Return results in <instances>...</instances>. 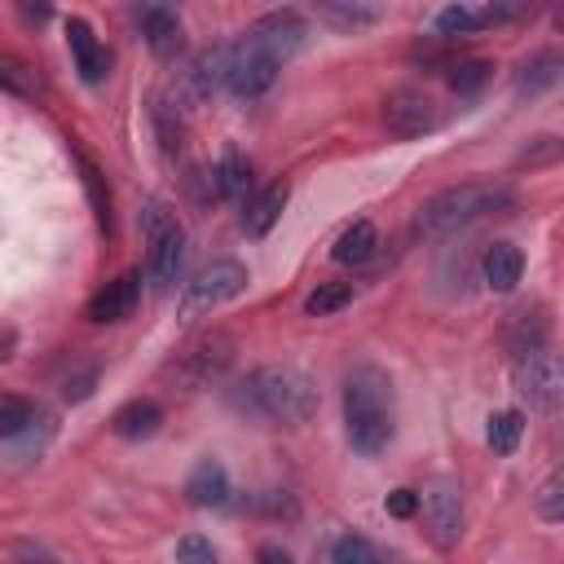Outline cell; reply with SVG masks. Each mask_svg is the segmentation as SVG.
<instances>
[{
	"label": "cell",
	"instance_id": "cell-1",
	"mask_svg": "<svg viewBox=\"0 0 564 564\" xmlns=\"http://www.w3.org/2000/svg\"><path fill=\"white\" fill-rule=\"evenodd\" d=\"M229 405L260 423H308L317 414V388L295 366H256L225 388Z\"/></svg>",
	"mask_w": 564,
	"mask_h": 564
},
{
	"label": "cell",
	"instance_id": "cell-2",
	"mask_svg": "<svg viewBox=\"0 0 564 564\" xmlns=\"http://www.w3.org/2000/svg\"><path fill=\"white\" fill-rule=\"evenodd\" d=\"M344 432H348V445L366 458H375L392 445V432H397L392 379L370 361L352 366L344 375Z\"/></svg>",
	"mask_w": 564,
	"mask_h": 564
},
{
	"label": "cell",
	"instance_id": "cell-3",
	"mask_svg": "<svg viewBox=\"0 0 564 564\" xmlns=\"http://www.w3.org/2000/svg\"><path fill=\"white\" fill-rule=\"evenodd\" d=\"M516 203V194L507 185H485V181H471V185H454V189H441L432 194L419 216H414V229L423 238H445L480 216H494V212H507Z\"/></svg>",
	"mask_w": 564,
	"mask_h": 564
},
{
	"label": "cell",
	"instance_id": "cell-4",
	"mask_svg": "<svg viewBox=\"0 0 564 564\" xmlns=\"http://www.w3.org/2000/svg\"><path fill=\"white\" fill-rule=\"evenodd\" d=\"M141 234H145V282L154 291H167L176 282V269L185 256V229L167 203L150 198L141 207Z\"/></svg>",
	"mask_w": 564,
	"mask_h": 564
},
{
	"label": "cell",
	"instance_id": "cell-5",
	"mask_svg": "<svg viewBox=\"0 0 564 564\" xmlns=\"http://www.w3.org/2000/svg\"><path fill=\"white\" fill-rule=\"evenodd\" d=\"M247 282H251L247 264H238V260H212L207 269H198L185 282V291H181V317H198V313H212V308L238 300L247 291Z\"/></svg>",
	"mask_w": 564,
	"mask_h": 564
},
{
	"label": "cell",
	"instance_id": "cell-6",
	"mask_svg": "<svg viewBox=\"0 0 564 564\" xmlns=\"http://www.w3.org/2000/svg\"><path fill=\"white\" fill-rule=\"evenodd\" d=\"M273 79H278V62L251 35H242L238 44L225 48V88L234 97H247V101L264 97L273 88Z\"/></svg>",
	"mask_w": 564,
	"mask_h": 564
},
{
	"label": "cell",
	"instance_id": "cell-7",
	"mask_svg": "<svg viewBox=\"0 0 564 564\" xmlns=\"http://www.w3.org/2000/svg\"><path fill=\"white\" fill-rule=\"evenodd\" d=\"M419 511H423V529L427 538L449 551L458 538H463V489L454 480H432L423 494H419Z\"/></svg>",
	"mask_w": 564,
	"mask_h": 564
},
{
	"label": "cell",
	"instance_id": "cell-8",
	"mask_svg": "<svg viewBox=\"0 0 564 564\" xmlns=\"http://www.w3.org/2000/svg\"><path fill=\"white\" fill-rule=\"evenodd\" d=\"M560 361L551 348H538V352H524L516 357V392L529 401V410L538 414H551L560 405Z\"/></svg>",
	"mask_w": 564,
	"mask_h": 564
},
{
	"label": "cell",
	"instance_id": "cell-9",
	"mask_svg": "<svg viewBox=\"0 0 564 564\" xmlns=\"http://www.w3.org/2000/svg\"><path fill=\"white\" fill-rule=\"evenodd\" d=\"M229 361H234L229 335H203V339H194V344L172 361V375H176L185 388H207L212 379L225 375Z\"/></svg>",
	"mask_w": 564,
	"mask_h": 564
},
{
	"label": "cell",
	"instance_id": "cell-10",
	"mask_svg": "<svg viewBox=\"0 0 564 564\" xmlns=\"http://www.w3.org/2000/svg\"><path fill=\"white\" fill-rule=\"evenodd\" d=\"M247 35L282 66L286 57H295V53L308 44V22H304L295 9H273V13H264Z\"/></svg>",
	"mask_w": 564,
	"mask_h": 564
},
{
	"label": "cell",
	"instance_id": "cell-11",
	"mask_svg": "<svg viewBox=\"0 0 564 564\" xmlns=\"http://www.w3.org/2000/svg\"><path fill=\"white\" fill-rule=\"evenodd\" d=\"M383 123L397 137H423V132H432L441 123V110L423 88H397L383 101Z\"/></svg>",
	"mask_w": 564,
	"mask_h": 564
},
{
	"label": "cell",
	"instance_id": "cell-12",
	"mask_svg": "<svg viewBox=\"0 0 564 564\" xmlns=\"http://www.w3.org/2000/svg\"><path fill=\"white\" fill-rule=\"evenodd\" d=\"M524 9L520 4H449L436 13V35L441 40H454V35H471V31H485V26H498V22H511L520 18Z\"/></svg>",
	"mask_w": 564,
	"mask_h": 564
},
{
	"label": "cell",
	"instance_id": "cell-13",
	"mask_svg": "<svg viewBox=\"0 0 564 564\" xmlns=\"http://www.w3.org/2000/svg\"><path fill=\"white\" fill-rule=\"evenodd\" d=\"M137 26H141V35H145V44H150V53L154 57H176L181 48H185V31H181V18H176V9H167V4H145V9H137Z\"/></svg>",
	"mask_w": 564,
	"mask_h": 564
},
{
	"label": "cell",
	"instance_id": "cell-14",
	"mask_svg": "<svg viewBox=\"0 0 564 564\" xmlns=\"http://www.w3.org/2000/svg\"><path fill=\"white\" fill-rule=\"evenodd\" d=\"M66 44H70V57H75V70L84 84H101L106 70H110V53L101 48V40L93 35V26L84 18H66Z\"/></svg>",
	"mask_w": 564,
	"mask_h": 564
},
{
	"label": "cell",
	"instance_id": "cell-15",
	"mask_svg": "<svg viewBox=\"0 0 564 564\" xmlns=\"http://www.w3.org/2000/svg\"><path fill=\"white\" fill-rule=\"evenodd\" d=\"M137 300H141V273L128 269V273H119L115 282H106V286L88 300V317H93V322H123V317L137 308Z\"/></svg>",
	"mask_w": 564,
	"mask_h": 564
},
{
	"label": "cell",
	"instance_id": "cell-16",
	"mask_svg": "<svg viewBox=\"0 0 564 564\" xmlns=\"http://www.w3.org/2000/svg\"><path fill=\"white\" fill-rule=\"evenodd\" d=\"M185 498H189L194 507H203V511L225 507V502H229V471H225V463H220V458L194 463V471H189V480H185Z\"/></svg>",
	"mask_w": 564,
	"mask_h": 564
},
{
	"label": "cell",
	"instance_id": "cell-17",
	"mask_svg": "<svg viewBox=\"0 0 564 564\" xmlns=\"http://www.w3.org/2000/svg\"><path fill=\"white\" fill-rule=\"evenodd\" d=\"M159 427H163V405L150 401V397L123 401V405L115 410V419H110V432L123 436V441H150Z\"/></svg>",
	"mask_w": 564,
	"mask_h": 564
},
{
	"label": "cell",
	"instance_id": "cell-18",
	"mask_svg": "<svg viewBox=\"0 0 564 564\" xmlns=\"http://www.w3.org/2000/svg\"><path fill=\"white\" fill-rule=\"evenodd\" d=\"M220 84H225V48H203V53L185 66V75H181V97L207 101Z\"/></svg>",
	"mask_w": 564,
	"mask_h": 564
},
{
	"label": "cell",
	"instance_id": "cell-19",
	"mask_svg": "<svg viewBox=\"0 0 564 564\" xmlns=\"http://www.w3.org/2000/svg\"><path fill=\"white\" fill-rule=\"evenodd\" d=\"M560 70H564V57H560L555 48H542V53H533V57L520 62V70H516V93H520V97H538V93H546V88L560 84Z\"/></svg>",
	"mask_w": 564,
	"mask_h": 564
},
{
	"label": "cell",
	"instance_id": "cell-20",
	"mask_svg": "<svg viewBox=\"0 0 564 564\" xmlns=\"http://www.w3.org/2000/svg\"><path fill=\"white\" fill-rule=\"evenodd\" d=\"M520 273H524V256H520L516 242H494V247H485V256H480V278H485L494 291H511V286L520 282Z\"/></svg>",
	"mask_w": 564,
	"mask_h": 564
},
{
	"label": "cell",
	"instance_id": "cell-21",
	"mask_svg": "<svg viewBox=\"0 0 564 564\" xmlns=\"http://www.w3.org/2000/svg\"><path fill=\"white\" fill-rule=\"evenodd\" d=\"M313 13L330 26H339V31H366L383 18L379 4H357V0H326V4H313Z\"/></svg>",
	"mask_w": 564,
	"mask_h": 564
},
{
	"label": "cell",
	"instance_id": "cell-22",
	"mask_svg": "<svg viewBox=\"0 0 564 564\" xmlns=\"http://www.w3.org/2000/svg\"><path fill=\"white\" fill-rule=\"evenodd\" d=\"M282 207H286V185H269V189H260V194L247 203V212H242V229H247L251 238H264V234L278 225Z\"/></svg>",
	"mask_w": 564,
	"mask_h": 564
},
{
	"label": "cell",
	"instance_id": "cell-23",
	"mask_svg": "<svg viewBox=\"0 0 564 564\" xmlns=\"http://www.w3.org/2000/svg\"><path fill=\"white\" fill-rule=\"evenodd\" d=\"M212 176H216V189H220V198H247L251 194V185H256V176H251V163L229 145L225 154H220V163L212 167Z\"/></svg>",
	"mask_w": 564,
	"mask_h": 564
},
{
	"label": "cell",
	"instance_id": "cell-24",
	"mask_svg": "<svg viewBox=\"0 0 564 564\" xmlns=\"http://www.w3.org/2000/svg\"><path fill=\"white\" fill-rule=\"evenodd\" d=\"M375 247H379V229L370 225V220H352L344 234H339V242H335V260L339 264H366L370 256H375Z\"/></svg>",
	"mask_w": 564,
	"mask_h": 564
},
{
	"label": "cell",
	"instance_id": "cell-25",
	"mask_svg": "<svg viewBox=\"0 0 564 564\" xmlns=\"http://www.w3.org/2000/svg\"><path fill=\"white\" fill-rule=\"evenodd\" d=\"M31 423H35V405L18 392H0V436L13 441L22 432H31Z\"/></svg>",
	"mask_w": 564,
	"mask_h": 564
},
{
	"label": "cell",
	"instance_id": "cell-26",
	"mask_svg": "<svg viewBox=\"0 0 564 564\" xmlns=\"http://www.w3.org/2000/svg\"><path fill=\"white\" fill-rule=\"evenodd\" d=\"M489 75H494V62L467 57V62H454V66H449V88H454L458 97H476V93L489 84Z\"/></svg>",
	"mask_w": 564,
	"mask_h": 564
},
{
	"label": "cell",
	"instance_id": "cell-27",
	"mask_svg": "<svg viewBox=\"0 0 564 564\" xmlns=\"http://www.w3.org/2000/svg\"><path fill=\"white\" fill-rule=\"evenodd\" d=\"M344 304H352V282H317V291L304 300V313L308 317H330Z\"/></svg>",
	"mask_w": 564,
	"mask_h": 564
},
{
	"label": "cell",
	"instance_id": "cell-28",
	"mask_svg": "<svg viewBox=\"0 0 564 564\" xmlns=\"http://www.w3.org/2000/svg\"><path fill=\"white\" fill-rule=\"evenodd\" d=\"M330 564H383L366 533H339L330 546Z\"/></svg>",
	"mask_w": 564,
	"mask_h": 564
},
{
	"label": "cell",
	"instance_id": "cell-29",
	"mask_svg": "<svg viewBox=\"0 0 564 564\" xmlns=\"http://www.w3.org/2000/svg\"><path fill=\"white\" fill-rule=\"evenodd\" d=\"M520 432H524V414L520 410H502L489 419V449L494 454H511L520 445Z\"/></svg>",
	"mask_w": 564,
	"mask_h": 564
},
{
	"label": "cell",
	"instance_id": "cell-30",
	"mask_svg": "<svg viewBox=\"0 0 564 564\" xmlns=\"http://www.w3.org/2000/svg\"><path fill=\"white\" fill-rule=\"evenodd\" d=\"M154 128H159V141H163V150H167V154H176V150H181V132H185V123H181L176 106L159 101V106H154Z\"/></svg>",
	"mask_w": 564,
	"mask_h": 564
},
{
	"label": "cell",
	"instance_id": "cell-31",
	"mask_svg": "<svg viewBox=\"0 0 564 564\" xmlns=\"http://www.w3.org/2000/svg\"><path fill=\"white\" fill-rule=\"evenodd\" d=\"M538 516H542L546 524L564 520V476H551V480L538 489Z\"/></svg>",
	"mask_w": 564,
	"mask_h": 564
},
{
	"label": "cell",
	"instance_id": "cell-32",
	"mask_svg": "<svg viewBox=\"0 0 564 564\" xmlns=\"http://www.w3.org/2000/svg\"><path fill=\"white\" fill-rule=\"evenodd\" d=\"M176 564H220V555H216V546L207 538L189 533V538L176 542Z\"/></svg>",
	"mask_w": 564,
	"mask_h": 564
},
{
	"label": "cell",
	"instance_id": "cell-33",
	"mask_svg": "<svg viewBox=\"0 0 564 564\" xmlns=\"http://www.w3.org/2000/svg\"><path fill=\"white\" fill-rule=\"evenodd\" d=\"M84 185H88V198H93V207H97V220H101V229L110 234V189L101 185L97 167H88V163H84Z\"/></svg>",
	"mask_w": 564,
	"mask_h": 564
},
{
	"label": "cell",
	"instance_id": "cell-34",
	"mask_svg": "<svg viewBox=\"0 0 564 564\" xmlns=\"http://www.w3.org/2000/svg\"><path fill=\"white\" fill-rule=\"evenodd\" d=\"M383 511H388L392 520H410V516H419V489H392V494L383 498Z\"/></svg>",
	"mask_w": 564,
	"mask_h": 564
},
{
	"label": "cell",
	"instance_id": "cell-35",
	"mask_svg": "<svg viewBox=\"0 0 564 564\" xmlns=\"http://www.w3.org/2000/svg\"><path fill=\"white\" fill-rule=\"evenodd\" d=\"M93 383H97V366H84L79 375H70L66 379V401H84V397H93Z\"/></svg>",
	"mask_w": 564,
	"mask_h": 564
},
{
	"label": "cell",
	"instance_id": "cell-36",
	"mask_svg": "<svg viewBox=\"0 0 564 564\" xmlns=\"http://www.w3.org/2000/svg\"><path fill=\"white\" fill-rule=\"evenodd\" d=\"M555 154H560V141L555 137H538V145L524 150V163H551Z\"/></svg>",
	"mask_w": 564,
	"mask_h": 564
},
{
	"label": "cell",
	"instance_id": "cell-37",
	"mask_svg": "<svg viewBox=\"0 0 564 564\" xmlns=\"http://www.w3.org/2000/svg\"><path fill=\"white\" fill-rule=\"evenodd\" d=\"M256 564H295V555H291V551H282L278 542H264V546L256 551Z\"/></svg>",
	"mask_w": 564,
	"mask_h": 564
},
{
	"label": "cell",
	"instance_id": "cell-38",
	"mask_svg": "<svg viewBox=\"0 0 564 564\" xmlns=\"http://www.w3.org/2000/svg\"><path fill=\"white\" fill-rule=\"evenodd\" d=\"M0 88H13V93H18V84H13V79H9L4 70H0Z\"/></svg>",
	"mask_w": 564,
	"mask_h": 564
}]
</instances>
